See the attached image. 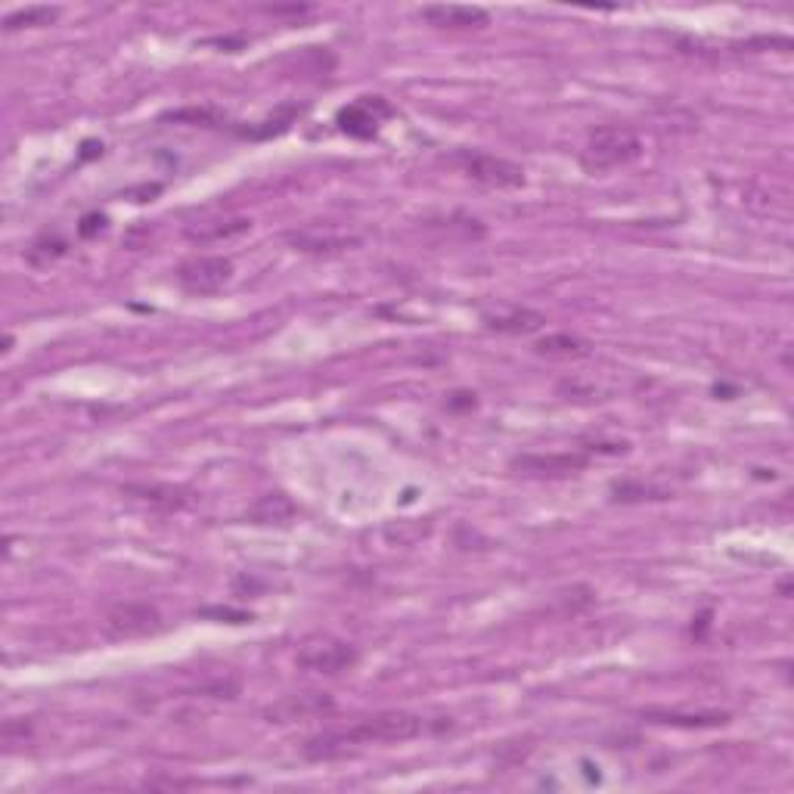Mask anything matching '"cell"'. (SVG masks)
<instances>
[{"mask_svg":"<svg viewBox=\"0 0 794 794\" xmlns=\"http://www.w3.org/2000/svg\"><path fill=\"white\" fill-rule=\"evenodd\" d=\"M249 227H252L249 218H215V221H196L183 233H187V239H193V242H218V239L246 233Z\"/></svg>","mask_w":794,"mask_h":794,"instance_id":"cell-13","label":"cell"},{"mask_svg":"<svg viewBox=\"0 0 794 794\" xmlns=\"http://www.w3.org/2000/svg\"><path fill=\"white\" fill-rule=\"evenodd\" d=\"M304 112V106H283V109H277L273 112L267 121H261L258 128H239V134L242 137H252V140H264V137H277V134H283V131H289V125L292 121L298 118Z\"/></svg>","mask_w":794,"mask_h":794,"instance_id":"cell-17","label":"cell"},{"mask_svg":"<svg viewBox=\"0 0 794 794\" xmlns=\"http://www.w3.org/2000/svg\"><path fill=\"white\" fill-rule=\"evenodd\" d=\"M422 19L438 28H453V32H466V28H484L491 22L481 7H460V4H435L422 7Z\"/></svg>","mask_w":794,"mask_h":794,"instance_id":"cell-9","label":"cell"},{"mask_svg":"<svg viewBox=\"0 0 794 794\" xmlns=\"http://www.w3.org/2000/svg\"><path fill=\"white\" fill-rule=\"evenodd\" d=\"M233 277V261L221 255H199L177 267V283L190 295H218Z\"/></svg>","mask_w":794,"mask_h":794,"instance_id":"cell-5","label":"cell"},{"mask_svg":"<svg viewBox=\"0 0 794 794\" xmlns=\"http://www.w3.org/2000/svg\"><path fill=\"white\" fill-rule=\"evenodd\" d=\"M205 618H233V624H246L249 615L246 612H230V608H202Z\"/></svg>","mask_w":794,"mask_h":794,"instance_id":"cell-24","label":"cell"},{"mask_svg":"<svg viewBox=\"0 0 794 794\" xmlns=\"http://www.w3.org/2000/svg\"><path fill=\"white\" fill-rule=\"evenodd\" d=\"M388 115H391V106L382 97H363V100H357L339 112V128L357 140H370V137H376L382 118H388Z\"/></svg>","mask_w":794,"mask_h":794,"instance_id":"cell-7","label":"cell"},{"mask_svg":"<svg viewBox=\"0 0 794 794\" xmlns=\"http://www.w3.org/2000/svg\"><path fill=\"white\" fill-rule=\"evenodd\" d=\"M484 326L500 335H534L546 326V317L531 308H500L484 314Z\"/></svg>","mask_w":794,"mask_h":794,"instance_id":"cell-10","label":"cell"},{"mask_svg":"<svg viewBox=\"0 0 794 794\" xmlns=\"http://www.w3.org/2000/svg\"><path fill=\"white\" fill-rule=\"evenodd\" d=\"M289 242L301 252H311V255H329V252H345L351 246H357L354 236H335V233H289Z\"/></svg>","mask_w":794,"mask_h":794,"instance_id":"cell-15","label":"cell"},{"mask_svg":"<svg viewBox=\"0 0 794 794\" xmlns=\"http://www.w3.org/2000/svg\"><path fill=\"white\" fill-rule=\"evenodd\" d=\"M450 162L460 168L469 180L481 183V187H487V190H518V187H525V168L509 162V159L487 156V152L460 149V152H453Z\"/></svg>","mask_w":794,"mask_h":794,"instance_id":"cell-3","label":"cell"},{"mask_svg":"<svg viewBox=\"0 0 794 794\" xmlns=\"http://www.w3.org/2000/svg\"><path fill=\"white\" fill-rule=\"evenodd\" d=\"M537 354H546V357H580L587 348L584 342H577L574 335H565V332H556V335H546L537 345Z\"/></svg>","mask_w":794,"mask_h":794,"instance_id":"cell-19","label":"cell"},{"mask_svg":"<svg viewBox=\"0 0 794 794\" xmlns=\"http://www.w3.org/2000/svg\"><path fill=\"white\" fill-rule=\"evenodd\" d=\"M649 720L655 723H674V726H723L726 723V714H658V711H649L646 714Z\"/></svg>","mask_w":794,"mask_h":794,"instance_id":"cell-20","label":"cell"},{"mask_svg":"<svg viewBox=\"0 0 794 794\" xmlns=\"http://www.w3.org/2000/svg\"><path fill=\"white\" fill-rule=\"evenodd\" d=\"M618 500H664L667 491L661 487H649V484H615Z\"/></svg>","mask_w":794,"mask_h":794,"instance_id":"cell-21","label":"cell"},{"mask_svg":"<svg viewBox=\"0 0 794 794\" xmlns=\"http://www.w3.org/2000/svg\"><path fill=\"white\" fill-rule=\"evenodd\" d=\"M429 729L419 714H407V711H385L376 717H366L363 723L351 726V729H339V732H323V736L311 739L304 745V757L311 760H332L342 757L354 748L363 745H376V742H410L416 736Z\"/></svg>","mask_w":794,"mask_h":794,"instance_id":"cell-1","label":"cell"},{"mask_svg":"<svg viewBox=\"0 0 794 794\" xmlns=\"http://www.w3.org/2000/svg\"><path fill=\"white\" fill-rule=\"evenodd\" d=\"M66 252H69V242L63 236H59V233H44V236H38L32 242V246H28L25 261L32 264V267H38V270H44V267L56 264Z\"/></svg>","mask_w":794,"mask_h":794,"instance_id":"cell-16","label":"cell"},{"mask_svg":"<svg viewBox=\"0 0 794 794\" xmlns=\"http://www.w3.org/2000/svg\"><path fill=\"white\" fill-rule=\"evenodd\" d=\"M332 711V698L326 692H304V695H283L280 701L264 708V720L270 723H292L304 717H317Z\"/></svg>","mask_w":794,"mask_h":794,"instance_id":"cell-8","label":"cell"},{"mask_svg":"<svg viewBox=\"0 0 794 794\" xmlns=\"http://www.w3.org/2000/svg\"><path fill=\"white\" fill-rule=\"evenodd\" d=\"M162 630V615L146 602H118L106 612L103 633L109 639H137Z\"/></svg>","mask_w":794,"mask_h":794,"instance_id":"cell-6","label":"cell"},{"mask_svg":"<svg viewBox=\"0 0 794 794\" xmlns=\"http://www.w3.org/2000/svg\"><path fill=\"white\" fill-rule=\"evenodd\" d=\"M587 463H590L587 453H549V456H515L512 469L546 472V475H565V472H580Z\"/></svg>","mask_w":794,"mask_h":794,"instance_id":"cell-12","label":"cell"},{"mask_svg":"<svg viewBox=\"0 0 794 794\" xmlns=\"http://www.w3.org/2000/svg\"><path fill=\"white\" fill-rule=\"evenodd\" d=\"M171 121H190V125H221V115L215 109H180V112H171L165 115Z\"/></svg>","mask_w":794,"mask_h":794,"instance_id":"cell-22","label":"cell"},{"mask_svg":"<svg viewBox=\"0 0 794 794\" xmlns=\"http://www.w3.org/2000/svg\"><path fill=\"white\" fill-rule=\"evenodd\" d=\"M59 7H25L7 16L4 28L7 32H19V28H35V25H53L59 19Z\"/></svg>","mask_w":794,"mask_h":794,"instance_id":"cell-18","label":"cell"},{"mask_svg":"<svg viewBox=\"0 0 794 794\" xmlns=\"http://www.w3.org/2000/svg\"><path fill=\"white\" fill-rule=\"evenodd\" d=\"M125 494L149 509H162V512H177L190 503V494L174 484H131L125 487Z\"/></svg>","mask_w":794,"mask_h":794,"instance_id":"cell-11","label":"cell"},{"mask_svg":"<svg viewBox=\"0 0 794 794\" xmlns=\"http://www.w3.org/2000/svg\"><path fill=\"white\" fill-rule=\"evenodd\" d=\"M249 518L255 525H286L295 518V503L286 494H264L249 509Z\"/></svg>","mask_w":794,"mask_h":794,"instance_id":"cell-14","label":"cell"},{"mask_svg":"<svg viewBox=\"0 0 794 794\" xmlns=\"http://www.w3.org/2000/svg\"><path fill=\"white\" fill-rule=\"evenodd\" d=\"M103 227H106V218H103V215H87V218L81 221L78 233H81L84 239H94Z\"/></svg>","mask_w":794,"mask_h":794,"instance_id":"cell-23","label":"cell"},{"mask_svg":"<svg viewBox=\"0 0 794 794\" xmlns=\"http://www.w3.org/2000/svg\"><path fill=\"white\" fill-rule=\"evenodd\" d=\"M357 649L345 639H335V636H311L304 639L298 646V655H295V664L301 670H314V674H326V677H335V674H345L357 664Z\"/></svg>","mask_w":794,"mask_h":794,"instance_id":"cell-4","label":"cell"},{"mask_svg":"<svg viewBox=\"0 0 794 794\" xmlns=\"http://www.w3.org/2000/svg\"><path fill=\"white\" fill-rule=\"evenodd\" d=\"M639 152H643V140L636 137V131L621 128V125L599 128L590 134L587 146L580 149V168L587 174H605V171H615V168L636 162Z\"/></svg>","mask_w":794,"mask_h":794,"instance_id":"cell-2","label":"cell"}]
</instances>
